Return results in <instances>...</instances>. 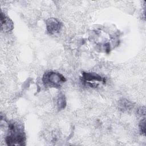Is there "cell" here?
<instances>
[{
	"label": "cell",
	"mask_w": 146,
	"mask_h": 146,
	"mask_svg": "<svg viewBox=\"0 0 146 146\" xmlns=\"http://www.w3.org/2000/svg\"><path fill=\"white\" fill-rule=\"evenodd\" d=\"M139 129L141 132V134L144 136L145 134V118H144L143 120H141V121L140 122Z\"/></svg>",
	"instance_id": "cell-8"
},
{
	"label": "cell",
	"mask_w": 146,
	"mask_h": 146,
	"mask_svg": "<svg viewBox=\"0 0 146 146\" xmlns=\"http://www.w3.org/2000/svg\"><path fill=\"white\" fill-rule=\"evenodd\" d=\"M14 28V23L12 20L1 12V29L3 32H9Z\"/></svg>",
	"instance_id": "cell-5"
},
{
	"label": "cell",
	"mask_w": 146,
	"mask_h": 146,
	"mask_svg": "<svg viewBox=\"0 0 146 146\" xmlns=\"http://www.w3.org/2000/svg\"><path fill=\"white\" fill-rule=\"evenodd\" d=\"M66 105V98L63 94H59L57 99V106L59 110H63L65 108Z\"/></svg>",
	"instance_id": "cell-6"
},
{
	"label": "cell",
	"mask_w": 146,
	"mask_h": 146,
	"mask_svg": "<svg viewBox=\"0 0 146 146\" xmlns=\"http://www.w3.org/2000/svg\"><path fill=\"white\" fill-rule=\"evenodd\" d=\"M46 24L47 32L51 35L58 33L62 26V23L54 18H50L47 19Z\"/></svg>",
	"instance_id": "cell-4"
},
{
	"label": "cell",
	"mask_w": 146,
	"mask_h": 146,
	"mask_svg": "<svg viewBox=\"0 0 146 146\" xmlns=\"http://www.w3.org/2000/svg\"><path fill=\"white\" fill-rule=\"evenodd\" d=\"M81 79L82 82L91 87H97L98 85L95 83L103 82L105 83L106 80L104 78L102 77L100 75L95 72H82Z\"/></svg>",
	"instance_id": "cell-3"
},
{
	"label": "cell",
	"mask_w": 146,
	"mask_h": 146,
	"mask_svg": "<svg viewBox=\"0 0 146 146\" xmlns=\"http://www.w3.org/2000/svg\"><path fill=\"white\" fill-rule=\"evenodd\" d=\"M132 103L129 102L128 100L126 99H123L120 101L119 102V106L120 108L123 110H128L132 108Z\"/></svg>",
	"instance_id": "cell-7"
},
{
	"label": "cell",
	"mask_w": 146,
	"mask_h": 146,
	"mask_svg": "<svg viewBox=\"0 0 146 146\" xmlns=\"http://www.w3.org/2000/svg\"><path fill=\"white\" fill-rule=\"evenodd\" d=\"M5 140L7 145H25L26 135L23 125L18 122H9Z\"/></svg>",
	"instance_id": "cell-1"
},
{
	"label": "cell",
	"mask_w": 146,
	"mask_h": 146,
	"mask_svg": "<svg viewBox=\"0 0 146 146\" xmlns=\"http://www.w3.org/2000/svg\"><path fill=\"white\" fill-rule=\"evenodd\" d=\"M66 81L65 77L61 74L54 71H47L42 77V82L46 87L58 88Z\"/></svg>",
	"instance_id": "cell-2"
}]
</instances>
